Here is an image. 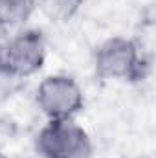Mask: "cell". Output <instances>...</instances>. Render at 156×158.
Here are the masks:
<instances>
[{
    "mask_svg": "<svg viewBox=\"0 0 156 158\" xmlns=\"http://www.w3.org/2000/svg\"><path fill=\"white\" fill-rule=\"evenodd\" d=\"M37 158H90L92 142L76 119L46 121L35 138Z\"/></svg>",
    "mask_w": 156,
    "mask_h": 158,
    "instance_id": "obj_4",
    "label": "cell"
},
{
    "mask_svg": "<svg viewBox=\"0 0 156 158\" xmlns=\"http://www.w3.org/2000/svg\"><path fill=\"white\" fill-rule=\"evenodd\" d=\"M37 11V0H0V22L9 30L22 28Z\"/></svg>",
    "mask_w": 156,
    "mask_h": 158,
    "instance_id": "obj_5",
    "label": "cell"
},
{
    "mask_svg": "<svg viewBox=\"0 0 156 158\" xmlns=\"http://www.w3.org/2000/svg\"><path fill=\"white\" fill-rule=\"evenodd\" d=\"M46 63V40L39 30L20 28L9 35L0 55V72L13 79H26L42 70Z\"/></svg>",
    "mask_w": 156,
    "mask_h": 158,
    "instance_id": "obj_2",
    "label": "cell"
},
{
    "mask_svg": "<svg viewBox=\"0 0 156 158\" xmlns=\"http://www.w3.org/2000/svg\"><path fill=\"white\" fill-rule=\"evenodd\" d=\"M84 0H37V9L55 24H66L83 9Z\"/></svg>",
    "mask_w": 156,
    "mask_h": 158,
    "instance_id": "obj_6",
    "label": "cell"
},
{
    "mask_svg": "<svg viewBox=\"0 0 156 158\" xmlns=\"http://www.w3.org/2000/svg\"><path fill=\"white\" fill-rule=\"evenodd\" d=\"M0 158H6V155H4V153H2V149H0Z\"/></svg>",
    "mask_w": 156,
    "mask_h": 158,
    "instance_id": "obj_8",
    "label": "cell"
},
{
    "mask_svg": "<svg viewBox=\"0 0 156 158\" xmlns=\"http://www.w3.org/2000/svg\"><path fill=\"white\" fill-rule=\"evenodd\" d=\"M9 35H11V30H9L4 22H0V55H2V52H4V48H6V44H7V40H9Z\"/></svg>",
    "mask_w": 156,
    "mask_h": 158,
    "instance_id": "obj_7",
    "label": "cell"
},
{
    "mask_svg": "<svg viewBox=\"0 0 156 158\" xmlns=\"http://www.w3.org/2000/svg\"><path fill=\"white\" fill-rule=\"evenodd\" d=\"M35 105L48 121L76 119L84 107V92L72 76L51 74L37 85Z\"/></svg>",
    "mask_w": 156,
    "mask_h": 158,
    "instance_id": "obj_3",
    "label": "cell"
},
{
    "mask_svg": "<svg viewBox=\"0 0 156 158\" xmlns=\"http://www.w3.org/2000/svg\"><path fill=\"white\" fill-rule=\"evenodd\" d=\"M94 74L101 81H142L147 74V61L140 46L129 37H109L103 40L92 59Z\"/></svg>",
    "mask_w": 156,
    "mask_h": 158,
    "instance_id": "obj_1",
    "label": "cell"
}]
</instances>
